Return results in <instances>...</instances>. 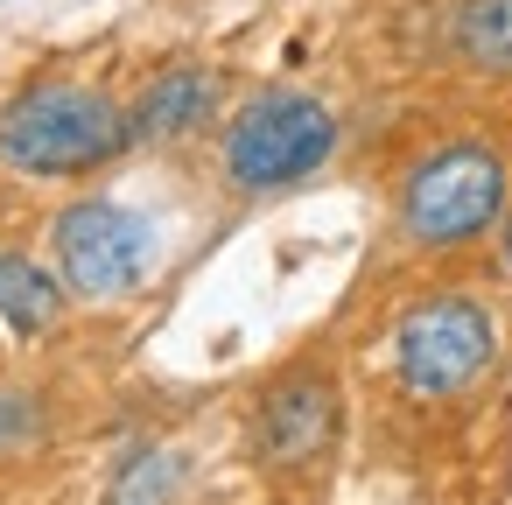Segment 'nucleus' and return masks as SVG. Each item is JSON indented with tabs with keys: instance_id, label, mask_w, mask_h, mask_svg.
I'll use <instances>...</instances> for the list:
<instances>
[{
	"instance_id": "423d86ee",
	"label": "nucleus",
	"mask_w": 512,
	"mask_h": 505,
	"mask_svg": "<svg viewBox=\"0 0 512 505\" xmlns=\"http://www.w3.org/2000/svg\"><path fill=\"white\" fill-rule=\"evenodd\" d=\"M337 442V386L323 372H288L253 407V449L274 470H302Z\"/></svg>"
},
{
	"instance_id": "6e6552de",
	"label": "nucleus",
	"mask_w": 512,
	"mask_h": 505,
	"mask_svg": "<svg viewBox=\"0 0 512 505\" xmlns=\"http://www.w3.org/2000/svg\"><path fill=\"white\" fill-rule=\"evenodd\" d=\"M0 316L15 330H50L64 316V288L29 253H8V246H0Z\"/></svg>"
},
{
	"instance_id": "20e7f679",
	"label": "nucleus",
	"mask_w": 512,
	"mask_h": 505,
	"mask_svg": "<svg viewBox=\"0 0 512 505\" xmlns=\"http://www.w3.org/2000/svg\"><path fill=\"white\" fill-rule=\"evenodd\" d=\"M393 358H400V379L428 400L442 393H463L484 365H491V316L470 302V295H435V302H414L400 337H393Z\"/></svg>"
},
{
	"instance_id": "f257e3e1",
	"label": "nucleus",
	"mask_w": 512,
	"mask_h": 505,
	"mask_svg": "<svg viewBox=\"0 0 512 505\" xmlns=\"http://www.w3.org/2000/svg\"><path fill=\"white\" fill-rule=\"evenodd\" d=\"M134 141V120L92 85H29L0 113V162L22 176H92Z\"/></svg>"
},
{
	"instance_id": "f03ea898",
	"label": "nucleus",
	"mask_w": 512,
	"mask_h": 505,
	"mask_svg": "<svg viewBox=\"0 0 512 505\" xmlns=\"http://www.w3.org/2000/svg\"><path fill=\"white\" fill-rule=\"evenodd\" d=\"M505 218V162L484 141L435 148L400 190V232L414 246H463Z\"/></svg>"
},
{
	"instance_id": "39448f33",
	"label": "nucleus",
	"mask_w": 512,
	"mask_h": 505,
	"mask_svg": "<svg viewBox=\"0 0 512 505\" xmlns=\"http://www.w3.org/2000/svg\"><path fill=\"white\" fill-rule=\"evenodd\" d=\"M50 246H57L64 288L85 295V302L127 295V288L148 274V253H155L148 225H141L134 211H120V204H71V211L57 218V239H50Z\"/></svg>"
},
{
	"instance_id": "9d476101",
	"label": "nucleus",
	"mask_w": 512,
	"mask_h": 505,
	"mask_svg": "<svg viewBox=\"0 0 512 505\" xmlns=\"http://www.w3.org/2000/svg\"><path fill=\"white\" fill-rule=\"evenodd\" d=\"M169 498H176V456L169 449H141L106 491V505H169Z\"/></svg>"
},
{
	"instance_id": "9b49d317",
	"label": "nucleus",
	"mask_w": 512,
	"mask_h": 505,
	"mask_svg": "<svg viewBox=\"0 0 512 505\" xmlns=\"http://www.w3.org/2000/svg\"><path fill=\"white\" fill-rule=\"evenodd\" d=\"M36 428V407L22 400V393H0V442H8V435H29Z\"/></svg>"
},
{
	"instance_id": "1a4fd4ad",
	"label": "nucleus",
	"mask_w": 512,
	"mask_h": 505,
	"mask_svg": "<svg viewBox=\"0 0 512 505\" xmlns=\"http://www.w3.org/2000/svg\"><path fill=\"white\" fill-rule=\"evenodd\" d=\"M456 50L477 71H512V0H470L456 15Z\"/></svg>"
},
{
	"instance_id": "0eeeda50",
	"label": "nucleus",
	"mask_w": 512,
	"mask_h": 505,
	"mask_svg": "<svg viewBox=\"0 0 512 505\" xmlns=\"http://www.w3.org/2000/svg\"><path fill=\"white\" fill-rule=\"evenodd\" d=\"M211 99H218V78L211 71H197V64L162 71L141 92V106H134V134L141 141H176V134H190V127L211 120Z\"/></svg>"
},
{
	"instance_id": "7ed1b4c3",
	"label": "nucleus",
	"mask_w": 512,
	"mask_h": 505,
	"mask_svg": "<svg viewBox=\"0 0 512 505\" xmlns=\"http://www.w3.org/2000/svg\"><path fill=\"white\" fill-rule=\"evenodd\" d=\"M330 148H337L330 106H316L309 92H260L225 127V176L239 190H281V183L316 176Z\"/></svg>"
}]
</instances>
